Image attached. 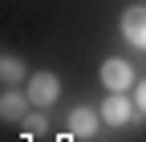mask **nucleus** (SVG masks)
I'll list each match as a JSON object with an SVG mask.
<instances>
[{"label": "nucleus", "instance_id": "1", "mask_svg": "<svg viewBox=\"0 0 146 142\" xmlns=\"http://www.w3.org/2000/svg\"><path fill=\"white\" fill-rule=\"evenodd\" d=\"M102 85H106L110 94H130V90H134V69H130V61L106 57V61H102Z\"/></svg>", "mask_w": 146, "mask_h": 142}, {"label": "nucleus", "instance_id": "2", "mask_svg": "<svg viewBox=\"0 0 146 142\" xmlns=\"http://www.w3.org/2000/svg\"><path fill=\"white\" fill-rule=\"evenodd\" d=\"M25 94H29L33 106H53V102H57V94H61V77H57V73H49V69H41V73H33V77H29Z\"/></svg>", "mask_w": 146, "mask_h": 142}, {"label": "nucleus", "instance_id": "9", "mask_svg": "<svg viewBox=\"0 0 146 142\" xmlns=\"http://www.w3.org/2000/svg\"><path fill=\"white\" fill-rule=\"evenodd\" d=\"M134 102H138V110H142V114H146V77H142V81H138V98H134Z\"/></svg>", "mask_w": 146, "mask_h": 142}, {"label": "nucleus", "instance_id": "5", "mask_svg": "<svg viewBox=\"0 0 146 142\" xmlns=\"http://www.w3.org/2000/svg\"><path fill=\"white\" fill-rule=\"evenodd\" d=\"M98 126H102V110H94V106L69 110V134H73V138H94Z\"/></svg>", "mask_w": 146, "mask_h": 142}, {"label": "nucleus", "instance_id": "3", "mask_svg": "<svg viewBox=\"0 0 146 142\" xmlns=\"http://www.w3.org/2000/svg\"><path fill=\"white\" fill-rule=\"evenodd\" d=\"M134 110H138V102L130 94H110L102 102V122L106 126H126V122L134 118Z\"/></svg>", "mask_w": 146, "mask_h": 142}, {"label": "nucleus", "instance_id": "8", "mask_svg": "<svg viewBox=\"0 0 146 142\" xmlns=\"http://www.w3.org/2000/svg\"><path fill=\"white\" fill-rule=\"evenodd\" d=\"M25 126H29V130H45L49 122H45V114H29V118H25Z\"/></svg>", "mask_w": 146, "mask_h": 142}, {"label": "nucleus", "instance_id": "4", "mask_svg": "<svg viewBox=\"0 0 146 142\" xmlns=\"http://www.w3.org/2000/svg\"><path fill=\"white\" fill-rule=\"evenodd\" d=\"M122 37L138 49H146V4H130L122 12Z\"/></svg>", "mask_w": 146, "mask_h": 142}, {"label": "nucleus", "instance_id": "7", "mask_svg": "<svg viewBox=\"0 0 146 142\" xmlns=\"http://www.w3.org/2000/svg\"><path fill=\"white\" fill-rule=\"evenodd\" d=\"M0 77H4V85L21 81V77H25V65L16 61V57H0Z\"/></svg>", "mask_w": 146, "mask_h": 142}, {"label": "nucleus", "instance_id": "6", "mask_svg": "<svg viewBox=\"0 0 146 142\" xmlns=\"http://www.w3.org/2000/svg\"><path fill=\"white\" fill-rule=\"evenodd\" d=\"M29 94H16V90H4V98H0V118L4 122H21L29 118Z\"/></svg>", "mask_w": 146, "mask_h": 142}]
</instances>
